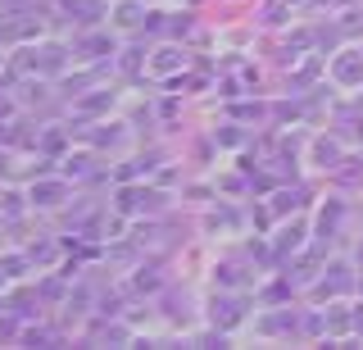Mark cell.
<instances>
[{
    "mask_svg": "<svg viewBox=\"0 0 363 350\" xmlns=\"http://www.w3.org/2000/svg\"><path fill=\"white\" fill-rule=\"evenodd\" d=\"M14 69H28V73H64L68 69V50L64 46H28V50H18Z\"/></svg>",
    "mask_w": 363,
    "mask_h": 350,
    "instance_id": "cell-1",
    "label": "cell"
},
{
    "mask_svg": "<svg viewBox=\"0 0 363 350\" xmlns=\"http://www.w3.org/2000/svg\"><path fill=\"white\" fill-rule=\"evenodd\" d=\"M91 164H96L91 155H77V160H68V177H86V173H91Z\"/></svg>",
    "mask_w": 363,
    "mask_h": 350,
    "instance_id": "cell-21",
    "label": "cell"
},
{
    "mask_svg": "<svg viewBox=\"0 0 363 350\" xmlns=\"http://www.w3.org/2000/svg\"><path fill=\"white\" fill-rule=\"evenodd\" d=\"M28 255H32V264H50V259H55V241H32Z\"/></svg>",
    "mask_w": 363,
    "mask_h": 350,
    "instance_id": "cell-17",
    "label": "cell"
},
{
    "mask_svg": "<svg viewBox=\"0 0 363 350\" xmlns=\"http://www.w3.org/2000/svg\"><path fill=\"white\" fill-rule=\"evenodd\" d=\"M64 14H68V23H73V14H77L82 28H96L100 14H105V0H64Z\"/></svg>",
    "mask_w": 363,
    "mask_h": 350,
    "instance_id": "cell-6",
    "label": "cell"
},
{
    "mask_svg": "<svg viewBox=\"0 0 363 350\" xmlns=\"http://www.w3.org/2000/svg\"><path fill=\"white\" fill-rule=\"evenodd\" d=\"M0 5H18V0H0Z\"/></svg>",
    "mask_w": 363,
    "mask_h": 350,
    "instance_id": "cell-28",
    "label": "cell"
},
{
    "mask_svg": "<svg viewBox=\"0 0 363 350\" xmlns=\"http://www.w3.org/2000/svg\"><path fill=\"white\" fill-rule=\"evenodd\" d=\"M118 46H113L109 32H82V37L73 41V60H105V55H113Z\"/></svg>",
    "mask_w": 363,
    "mask_h": 350,
    "instance_id": "cell-2",
    "label": "cell"
},
{
    "mask_svg": "<svg viewBox=\"0 0 363 350\" xmlns=\"http://www.w3.org/2000/svg\"><path fill=\"white\" fill-rule=\"evenodd\" d=\"M304 196H309L304 187H295V191H281V196H277V214H286V209H295V205H304Z\"/></svg>",
    "mask_w": 363,
    "mask_h": 350,
    "instance_id": "cell-16",
    "label": "cell"
},
{
    "mask_svg": "<svg viewBox=\"0 0 363 350\" xmlns=\"http://www.w3.org/2000/svg\"><path fill=\"white\" fill-rule=\"evenodd\" d=\"M60 146H64V132H45L41 137V151H60Z\"/></svg>",
    "mask_w": 363,
    "mask_h": 350,
    "instance_id": "cell-24",
    "label": "cell"
},
{
    "mask_svg": "<svg viewBox=\"0 0 363 350\" xmlns=\"http://www.w3.org/2000/svg\"><path fill=\"white\" fill-rule=\"evenodd\" d=\"M37 310H41V296H32V291H14V314H18V319H32Z\"/></svg>",
    "mask_w": 363,
    "mask_h": 350,
    "instance_id": "cell-14",
    "label": "cell"
},
{
    "mask_svg": "<svg viewBox=\"0 0 363 350\" xmlns=\"http://www.w3.org/2000/svg\"><path fill=\"white\" fill-rule=\"evenodd\" d=\"M259 327H264V332H295V314L291 310L286 314H272V319H264Z\"/></svg>",
    "mask_w": 363,
    "mask_h": 350,
    "instance_id": "cell-15",
    "label": "cell"
},
{
    "mask_svg": "<svg viewBox=\"0 0 363 350\" xmlns=\"http://www.w3.org/2000/svg\"><path fill=\"white\" fill-rule=\"evenodd\" d=\"M28 259H32V255H9V259H5L0 268H5L9 278H23V273H28Z\"/></svg>",
    "mask_w": 363,
    "mask_h": 350,
    "instance_id": "cell-20",
    "label": "cell"
},
{
    "mask_svg": "<svg viewBox=\"0 0 363 350\" xmlns=\"http://www.w3.org/2000/svg\"><path fill=\"white\" fill-rule=\"evenodd\" d=\"M118 137H123V128H118V123H109V132H96L91 141H96V146H118Z\"/></svg>",
    "mask_w": 363,
    "mask_h": 350,
    "instance_id": "cell-22",
    "label": "cell"
},
{
    "mask_svg": "<svg viewBox=\"0 0 363 350\" xmlns=\"http://www.w3.org/2000/svg\"><path fill=\"white\" fill-rule=\"evenodd\" d=\"M340 219H345V200H327L323 223H318V236H323V241H332V232L340 228Z\"/></svg>",
    "mask_w": 363,
    "mask_h": 350,
    "instance_id": "cell-8",
    "label": "cell"
},
{
    "mask_svg": "<svg viewBox=\"0 0 363 350\" xmlns=\"http://www.w3.org/2000/svg\"><path fill=\"white\" fill-rule=\"evenodd\" d=\"M209 319H213V327H236L245 319V296H213Z\"/></svg>",
    "mask_w": 363,
    "mask_h": 350,
    "instance_id": "cell-3",
    "label": "cell"
},
{
    "mask_svg": "<svg viewBox=\"0 0 363 350\" xmlns=\"http://www.w3.org/2000/svg\"><path fill=\"white\" fill-rule=\"evenodd\" d=\"M345 273H350L345 264H332V278L323 282V291H345V287H350V278H345Z\"/></svg>",
    "mask_w": 363,
    "mask_h": 350,
    "instance_id": "cell-18",
    "label": "cell"
},
{
    "mask_svg": "<svg viewBox=\"0 0 363 350\" xmlns=\"http://www.w3.org/2000/svg\"><path fill=\"white\" fill-rule=\"evenodd\" d=\"M300 236H304V223H291V228H281V232H277V259H286L295 246H300Z\"/></svg>",
    "mask_w": 363,
    "mask_h": 350,
    "instance_id": "cell-11",
    "label": "cell"
},
{
    "mask_svg": "<svg viewBox=\"0 0 363 350\" xmlns=\"http://www.w3.org/2000/svg\"><path fill=\"white\" fill-rule=\"evenodd\" d=\"M332 73H336V82H345V87L363 82V55H359V50H345V55L332 64Z\"/></svg>",
    "mask_w": 363,
    "mask_h": 350,
    "instance_id": "cell-7",
    "label": "cell"
},
{
    "mask_svg": "<svg viewBox=\"0 0 363 350\" xmlns=\"http://www.w3.org/2000/svg\"><path fill=\"white\" fill-rule=\"evenodd\" d=\"M14 319H18V314H14ZM14 319H5V323H0V341H14V337H23Z\"/></svg>",
    "mask_w": 363,
    "mask_h": 350,
    "instance_id": "cell-23",
    "label": "cell"
},
{
    "mask_svg": "<svg viewBox=\"0 0 363 350\" xmlns=\"http://www.w3.org/2000/svg\"><path fill=\"white\" fill-rule=\"evenodd\" d=\"M313 164L327 168V173H336V168L345 164V151H340V141H336V137H318V141H313Z\"/></svg>",
    "mask_w": 363,
    "mask_h": 350,
    "instance_id": "cell-5",
    "label": "cell"
},
{
    "mask_svg": "<svg viewBox=\"0 0 363 350\" xmlns=\"http://www.w3.org/2000/svg\"><path fill=\"white\" fill-rule=\"evenodd\" d=\"M32 205L37 209H60L64 200H68V182H32Z\"/></svg>",
    "mask_w": 363,
    "mask_h": 350,
    "instance_id": "cell-4",
    "label": "cell"
},
{
    "mask_svg": "<svg viewBox=\"0 0 363 350\" xmlns=\"http://www.w3.org/2000/svg\"><path fill=\"white\" fill-rule=\"evenodd\" d=\"M113 105V92H96V96H82L77 100V109H82L86 119H96V114H105V109Z\"/></svg>",
    "mask_w": 363,
    "mask_h": 350,
    "instance_id": "cell-10",
    "label": "cell"
},
{
    "mask_svg": "<svg viewBox=\"0 0 363 350\" xmlns=\"http://www.w3.org/2000/svg\"><path fill=\"white\" fill-rule=\"evenodd\" d=\"M186 64V50H177V46H164V50H155V60H150V69L155 73H173Z\"/></svg>",
    "mask_w": 363,
    "mask_h": 350,
    "instance_id": "cell-9",
    "label": "cell"
},
{
    "mask_svg": "<svg viewBox=\"0 0 363 350\" xmlns=\"http://www.w3.org/2000/svg\"><path fill=\"white\" fill-rule=\"evenodd\" d=\"M354 332H359V337H363V310H359V314H354Z\"/></svg>",
    "mask_w": 363,
    "mask_h": 350,
    "instance_id": "cell-26",
    "label": "cell"
},
{
    "mask_svg": "<svg viewBox=\"0 0 363 350\" xmlns=\"http://www.w3.org/2000/svg\"><path fill=\"white\" fill-rule=\"evenodd\" d=\"M141 18H150V14H145V5H136V0H123V5H118V23L123 28H136Z\"/></svg>",
    "mask_w": 363,
    "mask_h": 350,
    "instance_id": "cell-13",
    "label": "cell"
},
{
    "mask_svg": "<svg viewBox=\"0 0 363 350\" xmlns=\"http://www.w3.org/2000/svg\"><path fill=\"white\" fill-rule=\"evenodd\" d=\"M41 291H45V296H50V300H55V296H60V291H64V282H60V278H50V282H45V287H41Z\"/></svg>",
    "mask_w": 363,
    "mask_h": 350,
    "instance_id": "cell-25",
    "label": "cell"
},
{
    "mask_svg": "<svg viewBox=\"0 0 363 350\" xmlns=\"http://www.w3.org/2000/svg\"><path fill=\"white\" fill-rule=\"evenodd\" d=\"M186 305H191V296H186V291H182V296L173 291V296L164 300V314H168L173 323H186V319H191V310H186Z\"/></svg>",
    "mask_w": 363,
    "mask_h": 350,
    "instance_id": "cell-12",
    "label": "cell"
},
{
    "mask_svg": "<svg viewBox=\"0 0 363 350\" xmlns=\"http://www.w3.org/2000/svg\"><path fill=\"white\" fill-rule=\"evenodd\" d=\"M350 323H354V319L345 314V305H332V314H327V327H332V332H345Z\"/></svg>",
    "mask_w": 363,
    "mask_h": 350,
    "instance_id": "cell-19",
    "label": "cell"
},
{
    "mask_svg": "<svg viewBox=\"0 0 363 350\" xmlns=\"http://www.w3.org/2000/svg\"><path fill=\"white\" fill-rule=\"evenodd\" d=\"M5 278H9V273H5V268H0V287H5Z\"/></svg>",
    "mask_w": 363,
    "mask_h": 350,
    "instance_id": "cell-27",
    "label": "cell"
}]
</instances>
